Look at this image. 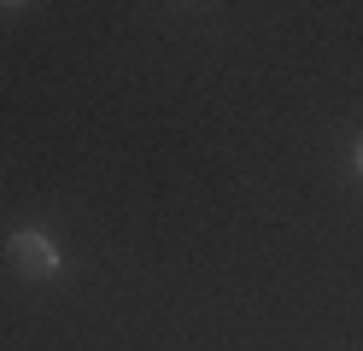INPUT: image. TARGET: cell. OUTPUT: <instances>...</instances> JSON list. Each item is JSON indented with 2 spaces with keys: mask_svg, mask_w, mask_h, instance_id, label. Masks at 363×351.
I'll return each instance as SVG.
<instances>
[{
  "mask_svg": "<svg viewBox=\"0 0 363 351\" xmlns=\"http://www.w3.org/2000/svg\"><path fill=\"white\" fill-rule=\"evenodd\" d=\"M6 257H12V269L24 275V281H53L59 264H65L48 228H18L12 240H6Z\"/></svg>",
  "mask_w": 363,
  "mask_h": 351,
  "instance_id": "6da1fadb",
  "label": "cell"
},
{
  "mask_svg": "<svg viewBox=\"0 0 363 351\" xmlns=\"http://www.w3.org/2000/svg\"><path fill=\"white\" fill-rule=\"evenodd\" d=\"M357 170H363V140H357Z\"/></svg>",
  "mask_w": 363,
  "mask_h": 351,
  "instance_id": "7a4b0ae2",
  "label": "cell"
}]
</instances>
